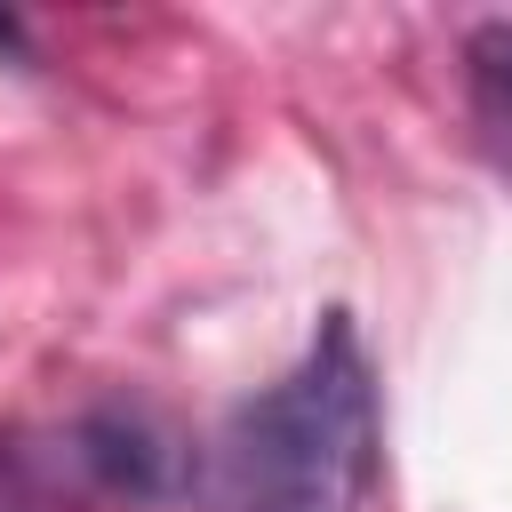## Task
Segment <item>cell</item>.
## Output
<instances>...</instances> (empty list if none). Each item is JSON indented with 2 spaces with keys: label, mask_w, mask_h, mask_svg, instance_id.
<instances>
[{
  "label": "cell",
  "mask_w": 512,
  "mask_h": 512,
  "mask_svg": "<svg viewBox=\"0 0 512 512\" xmlns=\"http://www.w3.org/2000/svg\"><path fill=\"white\" fill-rule=\"evenodd\" d=\"M56 472H72V488L104 504L152 512L200 488V448H184V432L152 400H96L56 432Z\"/></svg>",
  "instance_id": "7a4b0ae2"
},
{
  "label": "cell",
  "mask_w": 512,
  "mask_h": 512,
  "mask_svg": "<svg viewBox=\"0 0 512 512\" xmlns=\"http://www.w3.org/2000/svg\"><path fill=\"white\" fill-rule=\"evenodd\" d=\"M0 56H32V40H24V24L0 8Z\"/></svg>",
  "instance_id": "277c9868"
},
{
  "label": "cell",
  "mask_w": 512,
  "mask_h": 512,
  "mask_svg": "<svg viewBox=\"0 0 512 512\" xmlns=\"http://www.w3.org/2000/svg\"><path fill=\"white\" fill-rule=\"evenodd\" d=\"M464 120L496 184H512V16L464 32Z\"/></svg>",
  "instance_id": "3957f363"
},
{
  "label": "cell",
  "mask_w": 512,
  "mask_h": 512,
  "mask_svg": "<svg viewBox=\"0 0 512 512\" xmlns=\"http://www.w3.org/2000/svg\"><path fill=\"white\" fill-rule=\"evenodd\" d=\"M384 472L376 368L344 304L320 312L312 344L256 384L200 448L208 512H368Z\"/></svg>",
  "instance_id": "6da1fadb"
}]
</instances>
